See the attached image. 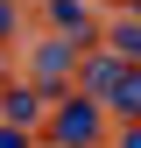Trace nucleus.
<instances>
[{
  "mask_svg": "<svg viewBox=\"0 0 141 148\" xmlns=\"http://www.w3.org/2000/svg\"><path fill=\"white\" fill-rule=\"evenodd\" d=\"M92 127H99V106H64V113H57L64 148H85V141H92Z\"/></svg>",
  "mask_w": 141,
  "mask_h": 148,
  "instance_id": "f257e3e1",
  "label": "nucleus"
},
{
  "mask_svg": "<svg viewBox=\"0 0 141 148\" xmlns=\"http://www.w3.org/2000/svg\"><path fill=\"white\" fill-rule=\"evenodd\" d=\"M113 49H120V57H141V28L120 21V28H113Z\"/></svg>",
  "mask_w": 141,
  "mask_h": 148,
  "instance_id": "f03ea898",
  "label": "nucleus"
},
{
  "mask_svg": "<svg viewBox=\"0 0 141 148\" xmlns=\"http://www.w3.org/2000/svg\"><path fill=\"white\" fill-rule=\"evenodd\" d=\"M120 148H141V127H134V134H127V141H120Z\"/></svg>",
  "mask_w": 141,
  "mask_h": 148,
  "instance_id": "7ed1b4c3",
  "label": "nucleus"
}]
</instances>
